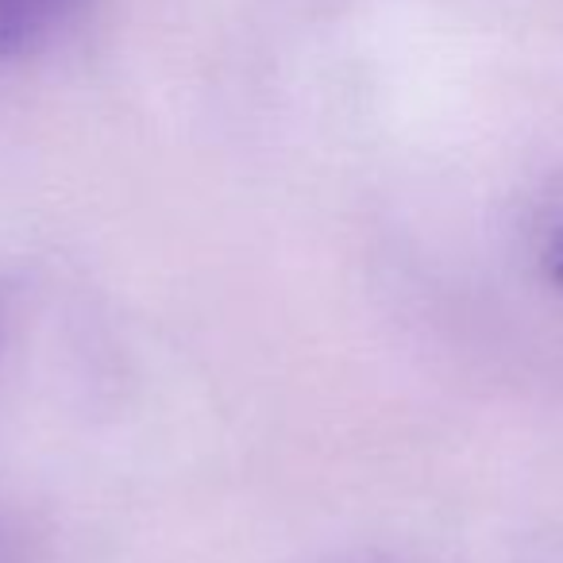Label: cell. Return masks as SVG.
Segmentation results:
<instances>
[{
    "label": "cell",
    "mask_w": 563,
    "mask_h": 563,
    "mask_svg": "<svg viewBox=\"0 0 563 563\" xmlns=\"http://www.w3.org/2000/svg\"><path fill=\"white\" fill-rule=\"evenodd\" d=\"M548 274L563 286V228L555 232V240L548 243Z\"/></svg>",
    "instance_id": "2"
},
{
    "label": "cell",
    "mask_w": 563,
    "mask_h": 563,
    "mask_svg": "<svg viewBox=\"0 0 563 563\" xmlns=\"http://www.w3.org/2000/svg\"><path fill=\"white\" fill-rule=\"evenodd\" d=\"M78 4L81 0H0V63L43 47Z\"/></svg>",
    "instance_id": "1"
}]
</instances>
